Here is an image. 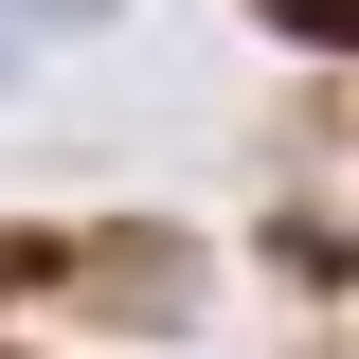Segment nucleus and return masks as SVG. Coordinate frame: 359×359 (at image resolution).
<instances>
[{"instance_id": "f257e3e1", "label": "nucleus", "mask_w": 359, "mask_h": 359, "mask_svg": "<svg viewBox=\"0 0 359 359\" xmlns=\"http://www.w3.org/2000/svg\"><path fill=\"white\" fill-rule=\"evenodd\" d=\"M287 36H323V54H359V0H269Z\"/></svg>"}, {"instance_id": "f03ea898", "label": "nucleus", "mask_w": 359, "mask_h": 359, "mask_svg": "<svg viewBox=\"0 0 359 359\" xmlns=\"http://www.w3.org/2000/svg\"><path fill=\"white\" fill-rule=\"evenodd\" d=\"M0 18H90V0H0Z\"/></svg>"}]
</instances>
